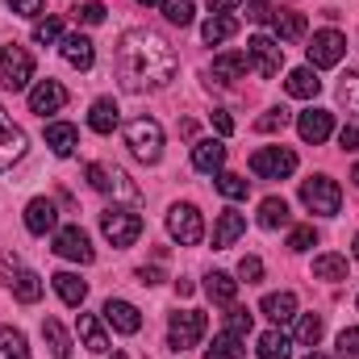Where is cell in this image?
I'll return each instance as SVG.
<instances>
[{
	"label": "cell",
	"mask_w": 359,
	"mask_h": 359,
	"mask_svg": "<svg viewBox=\"0 0 359 359\" xmlns=\"http://www.w3.org/2000/svg\"><path fill=\"white\" fill-rule=\"evenodd\" d=\"M247 55H238V50H230V55H217L213 59V67H209V84H234V80H243L247 76Z\"/></svg>",
	"instance_id": "20"
},
{
	"label": "cell",
	"mask_w": 359,
	"mask_h": 359,
	"mask_svg": "<svg viewBox=\"0 0 359 359\" xmlns=\"http://www.w3.org/2000/svg\"><path fill=\"white\" fill-rule=\"evenodd\" d=\"M205 326H209V318L201 309H180V313H172V322H168V347L172 351L196 347L205 339Z\"/></svg>",
	"instance_id": "6"
},
{
	"label": "cell",
	"mask_w": 359,
	"mask_h": 359,
	"mask_svg": "<svg viewBox=\"0 0 359 359\" xmlns=\"http://www.w3.org/2000/svg\"><path fill=\"white\" fill-rule=\"evenodd\" d=\"M46 147H50L59 159H67V155H76V147H80V130L67 126V121H50V126H46Z\"/></svg>",
	"instance_id": "23"
},
{
	"label": "cell",
	"mask_w": 359,
	"mask_h": 359,
	"mask_svg": "<svg viewBox=\"0 0 359 359\" xmlns=\"http://www.w3.org/2000/svg\"><path fill=\"white\" fill-rule=\"evenodd\" d=\"M297 134H301L305 142L322 147V142L334 134V113H330V109H305V113L297 117Z\"/></svg>",
	"instance_id": "13"
},
{
	"label": "cell",
	"mask_w": 359,
	"mask_h": 359,
	"mask_svg": "<svg viewBox=\"0 0 359 359\" xmlns=\"http://www.w3.org/2000/svg\"><path fill=\"white\" fill-rule=\"evenodd\" d=\"M213 130H217V138H230L234 134V121H230L226 109H213Z\"/></svg>",
	"instance_id": "50"
},
{
	"label": "cell",
	"mask_w": 359,
	"mask_h": 359,
	"mask_svg": "<svg viewBox=\"0 0 359 359\" xmlns=\"http://www.w3.org/2000/svg\"><path fill=\"white\" fill-rule=\"evenodd\" d=\"M301 201H305L309 213H322V217H334L343 209V192L330 176H309L301 184Z\"/></svg>",
	"instance_id": "3"
},
{
	"label": "cell",
	"mask_w": 359,
	"mask_h": 359,
	"mask_svg": "<svg viewBox=\"0 0 359 359\" xmlns=\"http://www.w3.org/2000/svg\"><path fill=\"white\" fill-rule=\"evenodd\" d=\"M25 151H29L25 130H21V126H13V117H8V113H4V104H0V172H8L13 163H21V159H25Z\"/></svg>",
	"instance_id": "11"
},
{
	"label": "cell",
	"mask_w": 359,
	"mask_h": 359,
	"mask_svg": "<svg viewBox=\"0 0 359 359\" xmlns=\"http://www.w3.org/2000/svg\"><path fill=\"white\" fill-rule=\"evenodd\" d=\"M238 34V17H230V13H213L205 25H201V38L209 42V46H217V42H230Z\"/></svg>",
	"instance_id": "28"
},
{
	"label": "cell",
	"mask_w": 359,
	"mask_h": 359,
	"mask_svg": "<svg viewBox=\"0 0 359 359\" xmlns=\"http://www.w3.org/2000/svg\"><path fill=\"white\" fill-rule=\"evenodd\" d=\"M251 172L259 180H288L297 172V155L288 147H259L251 155Z\"/></svg>",
	"instance_id": "8"
},
{
	"label": "cell",
	"mask_w": 359,
	"mask_h": 359,
	"mask_svg": "<svg viewBox=\"0 0 359 359\" xmlns=\"http://www.w3.org/2000/svg\"><path fill=\"white\" fill-rule=\"evenodd\" d=\"M226 330L238 334V339H247V334H251V313H247L243 305H230V313H226Z\"/></svg>",
	"instance_id": "42"
},
{
	"label": "cell",
	"mask_w": 359,
	"mask_h": 359,
	"mask_svg": "<svg viewBox=\"0 0 359 359\" xmlns=\"http://www.w3.org/2000/svg\"><path fill=\"white\" fill-rule=\"evenodd\" d=\"M126 147L138 163H159L163 159V126L155 117H134L126 121Z\"/></svg>",
	"instance_id": "2"
},
{
	"label": "cell",
	"mask_w": 359,
	"mask_h": 359,
	"mask_svg": "<svg viewBox=\"0 0 359 359\" xmlns=\"http://www.w3.org/2000/svg\"><path fill=\"white\" fill-rule=\"evenodd\" d=\"M88 126L96 130V134H113V130L121 126V109H117V100H113V96H100V100H92Z\"/></svg>",
	"instance_id": "21"
},
{
	"label": "cell",
	"mask_w": 359,
	"mask_h": 359,
	"mask_svg": "<svg viewBox=\"0 0 359 359\" xmlns=\"http://www.w3.org/2000/svg\"><path fill=\"white\" fill-rule=\"evenodd\" d=\"M305 55H309V67H313V72H318V67H339L343 55H347V38H343L339 29H318L313 42L305 46Z\"/></svg>",
	"instance_id": "9"
},
{
	"label": "cell",
	"mask_w": 359,
	"mask_h": 359,
	"mask_svg": "<svg viewBox=\"0 0 359 359\" xmlns=\"http://www.w3.org/2000/svg\"><path fill=\"white\" fill-rule=\"evenodd\" d=\"M176 292H180V297H192V280H184V276H180V280H176Z\"/></svg>",
	"instance_id": "55"
},
{
	"label": "cell",
	"mask_w": 359,
	"mask_h": 359,
	"mask_svg": "<svg viewBox=\"0 0 359 359\" xmlns=\"http://www.w3.org/2000/svg\"><path fill=\"white\" fill-rule=\"evenodd\" d=\"M176 50L155 29H126L117 42V72L130 92H159L176 80Z\"/></svg>",
	"instance_id": "1"
},
{
	"label": "cell",
	"mask_w": 359,
	"mask_h": 359,
	"mask_svg": "<svg viewBox=\"0 0 359 359\" xmlns=\"http://www.w3.org/2000/svg\"><path fill=\"white\" fill-rule=\"evenodd\" d=\"M42 339H46V347H50V355L55 359H72V339H67V330H63L55 318L42 322Z\"/></svg>",
	"instance_id": "32"
},
{
	"label": "cell",
	"mask_w": 359,
	"mask_h": 359,
	"mask_svg": "<svg viewBox=\"0 0 359 359\" xmlns=\"http://www.w3.org/2000/svg\"><path fill=\"white\" fill-rule=\"evenodd\" d=\"M21 271V264H17V255L13 251H0V280H8L13 284V276Z\"/></svg>",
	"instance_id": "49"
},
{
	"label": "cell",
	"mask_w": 359,
	"mask_h": 359,
	"mask_svg": "<svg viewBox=\"0 0 359 359\" xmlns=\"http://www.w3.org/2000/svg\"><path fill=\"white\" fill-rule=\"evenodd\" d=\"M339 359H359V326L339 334Z\"/></svg>",
	"instance_id": "46"
},
{
	"label": "cell",
	"mask_w": 359,
	"mask_h": 359,
	"mask_svg": "<svg viewBox=\"0 0 359 359\" xmlns=\"http://www.w3.org/2000/svg\"><path fill=\"white\" fill-rule=\"evenodd\" d=\"M271 38L276 42H297V38H305V13H297V8H280V13H271Z\"/></svg>",
	"instance_id": "22"
},
{
	"label": "cell",
	"mask_w": 359,
	"mask_h": 359,
	"mask_svg": "<svg viewBox=\"0 0 359 359\" xmlns=\"http://www.w3.org/2000/svg\"><path fill=\"white\" fill-rule=\"evenodd\" d=\"M243 234H247V217H243L238 209H222V213H217V226H213V247L226 251V247H234Z\"/></svg>",
	"instance_id": "19"
},
{
	"label": "cell",
	"mask_w": 359,
	"mask_h": 359,
	"mask_svg": "<svg viewBox=\"0 0 359 359\" xmlns=\"http://www.w3.org/2000/svg\"><path fill=\"white\" fill-rule=\"evenodd\" d=\"M34 42H38V46L63 42V21H59V17H46V21H38V25H34Z\"/></svg>",
	"instance_id": "40"
},
{
	"label": "cell",
	"mask_w": 359,
	"mask_h": 359,
	"mask_svg": "<svg viewBox=\"0 0 359 359\" xmlns=\"http://www.w3.org/2000/svg\"><path fill=\"white\" fill-rule=\"evenodd\" d=\"M355 259H359V234H355Z\"/></svg>",
	"instance_id": "60"
},
{
	"label": "cell",
	"mask_w": 359,
	"mask_h": 359,
	"mask_svg": "<svg viewBox=\"0 0 359 359\" xmlns=\"http://www.w3.org/2000/svg\"><path fill=\"white\" fill-rule=\"evenodd\" d=\"M59 55H63V63L76 67V72H88L92 63H96V46H92V38H84V34H67V38L59 42Z\"/></svg>",
	"instance_id": "17"
},
{
	"label": "cell",
	"mask_w": 359,
	"mask_h": 359,
	"mask_svg": "<svg viewBox=\"0 0 359 359\" xmlns=\"http://www.w3.org/2000/svg\"><path fill=\"white\" fill-rule=\"evenodd\" d=\"M217 192H222V196H230V201H247L251 180L234 176V172H217Z\"/></svg>",
	"instance_id": "38"
},
{
	"label": "cell",
	"mask_w": 359,
	"mask_h": 359,
	"mask_svg": "<svg viewBox=\"0 0 359 359\" xmlns=\"http://www.w3.org/2000/svg\"><path fill=\"white\" fill-rule=\"evenodd\" d=\"M100 313H104V322H109L117 334H138V330H142V313H138V305H130V301H121V297H109Z\"/></svg>",
	"instance_id": "14"
},
{
	"label": "cell",
	"mask_w": 359,
	"mask_h": 359,
	"mask_svg": "<svg viewBox=\"0 0 359 359\" xmlns=\"http://www.w3.org/2000/svg\"><path fill=\"white\" fill-rule=\"evenodd\" d=\"M192 168L205 172V176H217V172L226 168V142H222V138L196 142V147H192Z\"/></svg>",
	"instance_id": "18"
},
{
	"label": "cell",
	"mask_w": 359,
	"mask_h": 359,
	"mask_svg": "<svg viewBox=\"0 0 359 359\" xmlns=\"http://www.w3.org/2000/svg\"><path fill=\"white\" fill-rule=\"evenodd\" d=\"M284 88H288V96H297V100H313L322 92V80H318L313 67H292L288 80H284Z\"/></svg>",
	"instance_id": "26"
},
{
	"label": "cell",
	"mask_w": 359,
	"mask_h": 359,
	"mask_svg": "<svg viewBox=\"0 0 359 359\" xmlns=\"http://www.w3.org/2000/svg\"><path fill=\"white\" fill-rule=\"evenodd\" d=\"M259 359H292V339L280 330V326H271L259 334Z\"/></svg>",
	"instance_id": "30"
},
{
	"label": "cell",
	"mask_w": 359,
	"mask_h": 359,
	"mask_svg": "<svg viewBox=\"0 0 359 359\" xmlns=\"http://www.w3.org/2000/svg\"><path fill=\"white\" fill-rule=\"evenodd\" d=\"M67 104V88L59 84V80H38L34 88H29V109L38 113V117H46V113H59Z\"/></svg>",
	"instance_id": "15"
},
{
	"label": "cell",
	"mask_w": 359,
	"mask_h": 359,
	"mask_svg": "<svg viewBox=\"0 0 359 359\" xmlns=\"http://www.w3.org/2000/svg\"><path fill=\"white\" fill-rule=\"evenodd\" d=\"M313 276L318 280H347V255H318L313 259Z\"/></svg>",
	"instance_id": "36"
},
{
	"label": "cell",
	"mask_w": 359,
	"mask_h": 359,
	"mask_svg": "<svg viewBox=\"0 0 359 359\" xmlns=\"http://www.w3.org/2000/svg\"><path fill=\"white\" fill-rule=\"evenodd\" d=\"M50 284H55V292L63 297V305H72V309H80V305H84V297H88V284H84L76 271H55V276H50Z\"/></svg>",
	"instance_id": "25"
},
{
	"label": "cell",
	"mask_w": 359,
	"mask_h": 359,
	"mask_svg": "<svg viewBox=\"0 0 359 359\" xmlns=\"http://www.w3.org/2000/svg\"><path fill=\"white\" fill-rule=\"evenodd\" d=\"M284 126H288V109H268V113L255 121L259 134H276V130H284Z\"/></svg>",
	"instance_id": "43"
},
{
	"label": "cell",
	"mask_w": 359,
	"mask_h": 359,
	"mask_svg": "<svg viewBox=\"0 0 359 359\" xmlns=\"http://www.w3.org/2000/svg\"><path fill=\"white\" fill-rule=\"evenodd\" d=\"M55 255H63V259H72V264H92V238L80 230V226H63V230H55Z\"/></svg>",
	"instance_id": "12"
},
{
	"label": "cell",
	"mask_w": 359,
	"mask_h": 359,
	"mask_svg": "<svg viewBox=\"0 0 359 359\" xmlns=\"http://www.w3.org/2000/svg\"><path fill=\"white\" fill-rule=\"evenodd\" d=\"M25 230H29V234H50V230H59V209H55L50 196H34V201L25 205Z\"/></svg>",
	"instance_id": "16"
},
{
	"label": "cell",
	"mask_w": 359,
	"mask_h": 359,
	"mask_svg": "<svg viewBox=\"0 0 359 359\" xmlns=\"http://www.w3.org/2000/svg\"><path fill=\"white\" fill-rule=\"evenodd\" d=\"M13 297L21 301V305H34L38 297H42V276L29 268H21L17 276H13Z\"/></svg>",
	"instance_id": "31"
},
{
	"label": "cell",
	"mask_w": 359,
	"mask_h": 359,
	"mask_svg": "<svg viewBox=\"0 0 359 359\" xmlns=\"http://www.w3.org/2000/svg\"><path fill=\"white\" fill-rule=\"evenodd\" d=\"M159 280H163L159 268H138V284H159Z\"/></svg>",
	"instance_id": "53"
},
{
	"label": "cell",
	"mask_w": 359,
	"mask_h": 359,
	"mask_svg": "<svg viewBox=\"0 0 359 359\" xmlns=\"http://www.w3.org/2000/svg\"><path fill=\"white\" fill-rule=\"evenodd\" d=\"M80 339H84V347H88L92 355H109V334H104V326H100V318L96 313H80Z\"/></svg>",
	"instance_id": "27"
},
{
	"label": "cell",
	"mask_w": 359,
	"mask_h": 359,
	"mask_svg": "<svg viewBox=\"0 0 359 359\" xmlns=\"http://www.w3.org/2000/svg\"><path fill=\"white\" fill-rule=\"evenodd\" d=\"M288 205H284V196H268L264 205H259V226L264 230H280V226H288Z\"/></svg>",
	"instance_id": "33"
},
{
	"label": "cell",
	"mask_w": 359,
	"mask_h": 359,
	"mask_svg": "<svg viewBox=\"0 0 359 359\" xmlns=\"http://www.w3.org/2000/svg\"><path fill=\"white\" fill-rule=\"evenodd\" d=\"M0 359H29V343L17 326H4L0 330Z\"/></svg>",
	"instance_id": "34"
},
{
	"label": "cell",
	"mask_w": 359,
	"mask_h": 359,
	"mask_svg": "<svg viewBox=\"0 0 359 359\" xmlns=\"http://www.w3.org/2000/svg\"><path fill=\"white\" fill-rule=\"evenodd\" d=\"M259 313L276 322V326H284V322H292L297 318V297L292 292H268L264 301H259Z\"/></svg>",
	"instance_id": "24"
},
{
	"label": "cell",
	"mask_w": 359,
	"mask_h": 359,
	"mask_svg": "<svg viewBox=\"0 0 359 359\" xmlns=\"http://www.w3.org/2000/svg\"><path fill=\"white\" fill-rule=\"evenodd\" d=\"M305 359H326V355H318V351H309V355H305Z\"/></svg>",
	"instance_id": "59"
},
{
	"label": "cell",
	"mask_w": 359,
	"mask_h": 359,
	"mask_svg": "<svg viewBox=\"0 0 359 359\" xmlns=\"http://www.w3.org/2000/svg\"><path fill=\"white\" fill-rule=\"evenodd\" d=\"M339 100H343L351 113H359V72H347V76L339 80Z\"/></svg>",
	"instance_id": "41"
},
{
	"label": "cell",
	"mask_w": 359,
	"mask_h": 359,
	"mask_svg": "<svg viewBox=\"0 0 359 359\" xmlns=\"http://www.w3.org/2000/svg\"><path fill=\"white\" fill-rule=\"evenodd\" d=\"M318 243V230L313 226H297L292 234H288V251H309Z\"/></svg>",
	"instance_id": "44"
},
{
	"label": "cell",
	"mask_w": 359,
	"mask_h": 359,
	"mask_svg": "<svg viewBox=\"0 0 359 359\" xmlns=\"http://www.w3.org/2000/svg\"><path fill=\"white\" fill-rule=\"evenodd\" d=\"M322 330H326V326H322L318 313H297V343H301V347H318V343H322Z\"/></svg>",
	"instance_id": "35"
},
{
	"label": "cell",
	"mask_w": 359,
	"mask_h": 359,
	"mask_svg": "<svg viewBox=\"0 0 359 359\" xmlns=\"http://www.w3.org/2000/svg\"><path fill=\"white\" fill-rule=\"evenodd\" d=\"M339 142H343V151H355V155H359V126H355V121L339 130Z\"/></svg>",
	"instance_id": "51"
},
{
	"label": "cell",
	"mask_w": 359,
	"mask_h": 359,
	"mask_svg": "<svg viewBox=\"0 0 359 359\" xmlns=\"http://www.w3.org/2000/svg\"><path fill=\"white\" fill-rule=\"evenodd\" d=\"M100 234H104L113 247H130V243H138V234H142V213L113 205V209L100 213Z\"/></svg>",
	"instance_id": "4"
},
{
	"label": "cell",
	"mask_w": 359,
	"mask_h": 359,
	"mask_svg": "<svg viewBox=\"0 0 359 359\" xmlns=\"http://www.w3.org/2000/svg\"><path fill=\"white\" fill-rule=\"evenodd\" d=\"M168 234L176 238L180 247H196V243L205 238V217H201V209L188 205V201L172 205V209H168Z\"/></svg>",
	"instance_id": "5"
},
{
	"label": "cell",
	"mask_w": 359,
	"mask_h": 359,
	"mask_svg": "<svg viewBox=\"0 0 359 359\" xmlns=\"http://www.w3.org/2000/svg\"><path fill=\"white\" fill-rule=\"evenodd\" d=\"M0 80H4L13 92L25 88V84L34 80V59H29V50H25V46H17V42L0 46Z\"/></svg>",
	"instance_id": "10"
},
{
	"label": "cell",
	"mask_w": 359,
	"mask_h": 359,
	"mask_svg": "<svg viewBox=\"0 0 359 359\" xmlns=\"http://www.w3.org/2000/svg\"><path fill=\"white\" fill-rule=\"evenodd\" d=\"M134 4H142V8H151V4H159V0H134Z\"/></svg>",
	"instance_id": "56"
},
{
	"label": "cell",
	"mask_w": 359,
	"mask_h": 359,
	"mask_svg": "<svg viewBox=\"0 0 359 359\" xmlns=\"http://www.w3.org/2000/svg\"><path fill=\"white\" fill-rule=\"evenodd\" d=\"M205 359H243V339L230 334V330H222V334L213 339V347L205 351Z\"/></svg>",
	"instance_id": "37"
},
{
	"label": "cell",
	"mask_w": 359,
	"mask_h": 359,
	"mask_svg": "<svg viewBox=\"0 0 359 359\" xmlns=\"http://www.w3.org/2000/svg\"><path fill=\"white\" fill-rule=\"evenodd\" d=\"M104 13H109V8H104L100 0H88V4H80V8H76V17H80L84 25H100V21H104Z\"/></svg>",
	"instance_id": "47"
},
{
	"label": "cell",
	"mask_w": 359,
	"mask_h": 359,
	"mask_svg": "<svg viewBox=\"0 0 359 359\" xmlns=\"http://www.w3.org/2000/svg\"><path fill=\"white\" fill-rule=\"evenodd\" d=\"M351 180H355V188H359V163H355V172H351Z\"/></svg>",
	"instance_id": "58"
},
{
	"label": "cell",
	"mask_w": 359,
	"mask_h": 359,
	"mask_svg": "<svg viewBox=\"0 0 359 359\" xmlns=\"http://www.w3.org/2000/svg\"><path fill=\"white\" fill-rule=\"evenodd\" d=\"M4 4H8L17 17H38V13H42V0H4Z\"/></svg>",
	"instance_id": "48"
},
{
	"label": "cell",
	"mask_w": 359,
	"mask_h": 359,
	"mask_svg": "<svg viewBox=\"0 0 359 359\" xmlns=\"http://www.w3.org/2000/svg\"><path fill=\"white\" fill-rule=\"evenodd\" d=\"M238 4H247V0H213V13H234Z\"/></svg>",
	"instance_id": "54"
},
{
	"label": "cell",
	"mask_w": 359,
	"mask_h": 359,
	"mask_svg": "<svg viewBox=\"0 0 359 359\" xmlns=\"http://www.w3.org/2000/svg\"><path fill=\"white\" fill-rule=\"evenodd\" d=\"M247 63H251V72H259L264 80H271V76H280V67H284V46H280L271 34H255V38L247 42Z\"/></svg>",
	"instance_id": "7"
},
{
	"label": "cell",
	"mask_w": 359,
	"mask_h": 359,
	"mask_svg": "<svg viewBox=\"0 0 359 359\" xmlns=\"http://www.w3.org/2000/svg\"><path fill=\"white\" fill-rule=\"evenodd\" d=\"M109 359H130V355H126V351H113V355H109Z\"/></svg>",
	"instance_id": "57"
},
{
	"label": "cell",
	"mask_w": 359,
	"mask_h": 359,
	"mask_svg": "<svg viewBox=\"0 0 359 359\" xmlns=\"http://www.w3.org/2000/svg\"><path fill=\"white\" fill-rule=\"evenodd\" d=\"M205 292H209L217 305H234V297H238V280H234L230 271H209V276H205Z\"/></svg>",
	"instance_id": "29"
},
{
	"label": "cell",
	"mask_w": 359,
	"mask_h": 359,
	"mask_svg": "<svg viewBox=\"0 0 359 359\" xmlns=\"http://www.w3.org/2000/svg\"><path fill=\"white\" fill-rule=\"evenodd\" d=\"M238 280H247V284H259V280H264V259H255V255H243V264H238Z\"/></svg>",
	"instance_id": "45"
},
{
	"label": "cell",
	"mask_w": 359,
	"mask_h": 359,
	"mask_svg": "<svg viewBox=\"0 0 359 359\" xmlns=\"http://www.w3.org/2000/svg\"><path fill=\"white\" fill-rule=\"evenodd\" d=\"M247 17H251V21H259V25H264V21H271L268 0H247Z\"/></svg>",
	"instance_id": "52"
},
{
	"label": "cell",
	"mask_w": 359,
	"mask_h": 359,
	"mask_svg": "<svg viewBox=\"0 0 359 359\" xmlns=\"http://www.w3.org/2000/svg\"><path fill=\"white\" fill-rule=\"evenodd\" d=\"M159 8H163V17L172 21V25H192V0H159Z\"/></svg>",
	"instance_id": "39"
}]
</instances>
